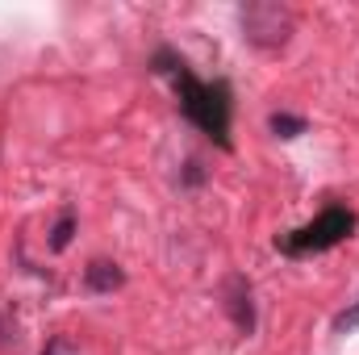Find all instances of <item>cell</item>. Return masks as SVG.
I'll return each instance as SVG.
<instances>
[{
  "label": "cell",
  "mask_w": 359,
  "mask_h": 355,
  "mask_svg": "<svg viewBox=\"0 0 359 355\" xmlns=\"http://www.w3.org/2000/svg\"><path fill=\"white\" fill-rule=\"evenodd\" d=\"M355 213L351 209H343V205H330V209H322L313 222H305L301 230H292V234H284V239H276V247L284 251V255H318V251H330V247H339L343 239H351L355 234Z\"/></svg>",
  "instance_id": "2"
},
{
  "label": "cell",
  "mask_w": 359,
  "mask_h": 355,
  "mask_svg": "<svg viewBox=\"0 0 359 355\" xmlns=\"http://www.w3.org/2000/svg\"><path fill=\"white\" fill-rule=\"evenodd\" d=\"M84 284H88V293H113V288L126 284V272L113 264V260H92L84 267Z\"/></svg>",
  "instance_id": "5"
},
{
  "label": "cell",
  "mask_w": 359,
  "mask_h": 355,
  "mask_svg": "<svg viewBox=\"0 0 359 355\" xmlns=\"http://www.w3.org/2000/svg\"><path fill=\"white\" fill-rule=\"evenodd\" d=\"M155 72H168L172 80H176V96H180V113L201 130V134H209L222 151H230V88L222 84V80H213V84H205V80H196L192 72H188V63L176 59V55H159L155 59Z\"/></svg>",
  "instance_id": "1"
},
{
  "label": "cell",
  "mask_w": 359,
  "mask_h": 355,
  "mask_svg": "<svg viewBox=\"0 0 359 355\" xmlns=\"http://www.w3.org/2000/svg\"><path fill=\"white\" fill-rule=\"evenodd\" d=\"M72 234H76V213H72V209H63V213H59V222H55V230H50V251H67Z\"/></svg>",
  "instance_id": "7"
},
{
  "label": "cell",
  "mask_w": 359,
  "mask_h": 355,
  "mask_svg": "<svg viewBox=\"0 0 359 355\" xmlns=\"http://www.w3.org/2000/svg\"><path fill=\"white\" fill-rule=\"evenodd\" d=\"M292 25H297V17H292V8L288 4H276V0H251L247 8H243V34H247V42H255V46H284L288 42V34H292Z\"/></svg>",
  "instance_id": "3"
},
{
  "label": "cell",
  "mask_w": 359,
  "mask_h": 355,
  "mask_svg": "<svg viewBox=\"0 0 359 355\" xmlns=\"http://www.w3.org/2000/svg\"><path fill=\"white\" fill-rule=\"evenodd\" d=\"M271 134L276 138H297V134H305L309 130V121L305 117H297V113H271Z\"/></svg>",
  "instance_id": "6"
},
{
  "label": "cell",
  "mask_w": 359,
  "mask_h": 355,
  "mask_svg": "<svg viewBox=\"0 0 359 355\" xmlns=\"http://www.w3.org/2000/svg\"><path fill=\"white\" fill-rule=\"evenodd\" d=\"M42 355H80V351H76V347H72L67 339H50V343L42 347Z\"/></svg>",
  "instance_id": "9"
},
{
  "label": "cell",
  "mask_w": 359,
  "mask_h": 355,
  "mask_svg": "<svg viewBox=\"0 0 359 355\" xmlns=\"http://www.w3.org/2000/svg\"><path fill=\"white\" fill-rule=\"evenodd\" d=\"M334 330H339V335H351V330H359V301H355V305H347V309L334 318Z\"/></svg>",
  "instance_id": "8"
},
{
  "label": "cell",
  "mask_w": 359,
  "mask_h": 355,
  "mask_svg": "<svg viewBox=\"0 0 359 355\" xmlns=\"http://www.w3.org/2000/svg\"><path fill=\"white\" fill-rule=\"evenodd\" d=\"M222 297H226V314H230V322H234L243 335H251V330H255V293H251L247 276H226Z\"/></svg>",
  "instance_id": "4"
}]
</instances>
